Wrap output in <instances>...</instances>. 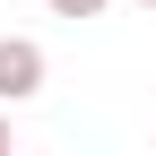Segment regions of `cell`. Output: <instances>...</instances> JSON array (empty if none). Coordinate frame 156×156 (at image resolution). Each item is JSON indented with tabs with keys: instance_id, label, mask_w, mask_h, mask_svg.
I'll use <instances>...</instances> for the list:
<instances>
[{
	"instance_id": "cell-4",
	"label": "cell",
	"mask_w": 156,
	"mask_h": 156,
	"mask_svg": "<svg viewBox=\"0 0 156 156\" xmlns=\"http://www.w3.org/2000/svg\"><path fill=\"white\" fill-rule=\"evenodd\" d=\"M130 9H156V0H130Z\"/></svg>"
},
{
	"instance_id": "cell-1",
	"label": "cell",
	"mask_w": 156,
	"mask_h": 156,
	"mask_svg": "<svg viewBox=\"0 0 156 156\" xmlns=\"http://www.w3.org/2000/svg\"><path fill=\"white\" fill-rule=\"evenodd\" d=\"M44 44H26V35H0V104H26V95H44Z\"/></svg>"
},
{
	"instance_id": "cell-3",
	"label": "cell",
	"mask_w": 156,
	"mask_h": 156,
	"mask_svg": "<svg viewBox=\"0 0 156 156\" xmlns=\"http://www.w3.org/2000/svg\"><path fill=\"white\" fill-rule=\"evenodd\" d=\"M0 156H9V113H0Z\"/></svg>"
},
{
	"instance_id": "cell-2",
	"label": "cell",
	"mask_w": 156,
	"mask_h": 156,
	"mask_svg": "<svg viewBox=\"0 0 156 156\" xmlns=\"http://www.w3.org/2000/svg\"><path fill=\"white\" fill-rule=\"evenodd\" d=\"M95 9H113V0H52V17H95Z\"/></svg>"
}]
</instances>
